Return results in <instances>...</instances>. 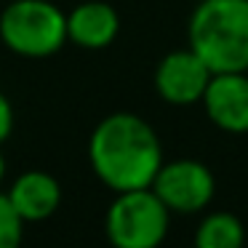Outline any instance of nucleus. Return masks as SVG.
I'll list each match as a JSON object with an SVG mask.
<instances>
[{
  "label": "nucleus",
  "mask_w": 248,
  "mask_h": 248,
  "mask_svg": "<svg viewBox=\"0 0 248 248\" xmlns=\"http://www.w3.org/2000/svg\"><path fill=\"white\" fill-rule=\"evenodd\" d=\"M246 240V227L230 211H214L203 216L195 230L198 248H240Z\"/></svg>",
  "instance_id": "nucleus-10"
},
{
  "label": "nucleus",
  "mask_w": 248,
  "mask_h": 248,
  "mask_svg": "<svg viewBox=\"0 0 248 248\" xmlns=\"http://www.w3.org/2000/svg\"><path fill=\"white\" fill-rule=\"evenodd\" d=\"M171 211L152 187L115 192L104 216V232L118 248H155L166 240Z\"/></svg>",
  "instance_id": "nucleus-4"
},
{
  "label": "nucleus",
  "mask_w": 248,
  "mask_h": 248,
  "mask_svg": "<svg viewBox=\"0 0 248 248\" xmlns=\"http://www.w3.org/2000/svg\"><path fill=\"white\" fill-rule=\"evenodd\" d=\"M8 200L14 203L16 214L27 221H43L56 214L62 203V184L46 171H27L16 176L8 189Z\"/></svg>",
  "instance_id": "nucleus-9"
},
{
  "label": "nucleus",
  "mask_w": 248,
  "mask_h": 248,
  "mask_svg": "<svg viewBox=\"0 0 248 248\" xmlns=\"http://www.w3.org/2000/svg\"><path fill=\"white\" fill-rule=\"evenodd\" d=\"M0 40L16 56H54L67 43V14L48 0H14L0 14Z\"/></svg>",
  "instance_id": "nucleus-3"
},
{
  "label": "nucleus",
  "mask_w": 248,
  "mask_h": 248,
  "mask_svg": "<svg viewBox=\"0 0 248 248\" xmlns=\"http://www.w3.org/2000/svg\"><path fill=\"white\" fill-rule=\"evenodd\" d=\"M88 163L112 192L150 187L163 166V144L141 115L112 112L88 139Z\"/></svg>",
  "instance_id": "nucleus-1"
},
{
  "label": "nucleus",
  "mask_w": 248,
  "mask_h": 248,
  "mask_svg": "<svg viewBox=\"0 0 248 248\" xmlns=\"http://www.w3.org/2000/svg\"><path fill=\"white\" fill-rule=\"evenodd\" d=\"M120 32V16L109 3L88 0L67 14V40L80 48H107Z\"/></svg>",
  "instance_id": "nucleus-8"
},
{
  "label": "nucleus",
  "mask_w": 248,
  "mask_h": 248,
  "mask_svg": "<svg viewBox=\"0 0 248 248\" xmlns=\"http://www.w3.org/2000/svg\"><path fill=\"white\" fill-rule=\"evenodd\" d=\"M24 235V219L16 214L6 192H0V248H16Z\"/></svg>",
  "instance_id": "nucleus-11"
},
{
  "label": "nucleus",
  "mask_w": 248,
  "mask_h": 248,
  "mask_svg": "<svg viewBox=\"0 0 248 248\" xmlns=\"http://www.w3.org/2000/svg\"><path fill=\"white\" fill-rule=\"evenodd\" d=\"M3 176H6V157L0 152V182H3Z\"/></svg>",
  "instance_id": "nucleus-13"
},
{
  "label": "nucleus",
  "mask_w": 248,
  "mask_h": 248,
  "mask_svg": "<svg viewBox=\"0 0 248 248\" xmlns=\"http://www.w3.org/2000/svg\"><path fill=\"white\" fill-rule=\"evenodd\" d=\"M187 46L211 72H248V0H200Z\"/></svg>",
  "instance_id": "nucleus-2"
},
{
  "label": "nucleus",
  "mask_w": 248,
  "mask_h": 248,
  "mask_svg": "<svg viewBox=\"0 0 248 248\" xmlns=\"http://www.w3.org/2000/svg\"><path fill=\"white\" fill-rule=\"evenodd\" d=\"M214 72L203 64L192 48H176L160 59L155 67V91L166 104L173 107H192L203 99Z\"/></svg>",
  "instance_id": "nucleus-6"
},
{
  "label": "nucleus",
  "mask_w": 248,
  "mask_h": 248,
  "mask_svg": "<svg viewBox=\"0 0 248 248\" xmlns=\"http://www.w3.org/2000/svg\"><path fill=\"white\" fill-rule=\"evenodd\" d=\"M200 104L219 131L248 134V72H214Z\"/></svg>",
  "instance_id": "nucleus-7"
},
{
  "label": "nucleus",
  "mask_w": 248,
  "mask_h": 248,
  "mask_svg": "<svg viewBox=\"0 0 248 248\" xmlns=\"http://www.w3.org/2000/svg\"><path fill=\"white\" fill-rule=\"evenodd\" d=\"M171 214H200L216 195V179L211 168L192 157L163 160L150 184Z\"/></svg>",
  "instance_id": "nucleus-5"
},
{
  "label": "nucleus",
  "mask_w": 248,
  "mask_h": 248,
  "mask_svg": "<svg viewBox=\"0 0 248 248\" xmlns=\"http://www.w3.org/2000/svg\"><path fill=\"white\" fill-rule=\"evenodd\" d=\"M11 131H14V107L6 93L0 91V144H6Z\"/></svg>",
  "instance_id": "nucleus-12"
}]
</instances>
